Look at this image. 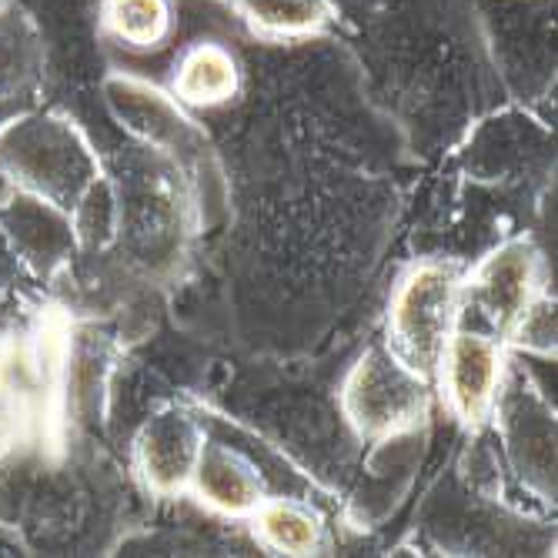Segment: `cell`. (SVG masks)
<instances>
[{"label": "cell", "mask_w": 558, "mask_h": 558, "mask_svg": "<svg viewBox=\"0 0 558 558\" xmlns=\"http://www.w3.org/2000/svg\"><path fill=\"white\" fill-rule=\"evenodd\" d=\"M542 291L545 278L538 247L525 238H512L488 251L465 275L462 301L492 328V335L505 338V331L529 308V301Z\"/></svg>", "instance_id": "5b68a950"}, {"label": "cell", "mask_w": 558, "mask_h": 558, "mask_svg": "<svg viewBox=\"0 0 558 558\" xmlns=\"http://www.w3.org/2000/svg\"><path fill=\"white\" fill-rule=\"evenodd\" d=\"M0 171L21 191L74 211L97 181V161L84 137L61 118H11L0 131Z\"/></svg>", "instance_id": "6da1fadb"}, {"label": "cell", "mask_w": 558, "mask_h": 558, "mask_svg": "<svg viewBox=\"0 0 558 558\" xmlns=\"http://www.w3.org/2000/svg\"><path fill=\"white\" fill-rule=\"evenodd\" d=\"M258 545H265L275 555L288 558H308L322 555L328 548V525L325 519L298 498H278L268 495L247 519Z\"/></svg>", "instance_id": "8fae6325"}, {"label": "cell", "mask_w": 558, "mask_h": 558, "mask_svg": "<svg viewBox=\"0 0 558 558\" xmlns=\"http://www.w3.org/2000/svg\"><path fill=\"white\" fill-rule=\"evenodd\" d=\"M11 118H17V111H14V100H0V131H4V124H8Z\"/></svg>", "instance_id": "2e32d148"}, {"label": "cell", "mask_w": 558, "mask_h": 558, "mask_svg": "<svg viewBox=\"0 0 558 558\" xmlns=\"http://www.w3.org/2000/svg\"><path fill=\"white\" fill-rule=\"evenodd\" d=\"M492 422L522 485L535 498L555 501V418L548 401L509 375Z\"/></svg>", "instance_id": "8992f818"}, {"label": "cell", "mask_w": 558, "mask_h": 558, "mask_svg": "<svg viewBox=\"0 0 558 558\" xmlns=\"http://www.w3.org/2000/svg\"><path fill=\"white\" fill-rule=\"evenodd\" d=\"M509 378V348L492 331L454 325L432 372L445 409L465 428L478 432L492 422L495 404Z\"/></svg>", "instance_id": "277c9868"}, {"label": "cell", "mask_w": 558, "mask_h": 558, "mask_svg": "<svg viewBox=\"0 0 558 558\" xmlns=\"http://www.w3.org/2000/svg\"><path fill=\"white\" fill-rule=\"evenodd\" d=\"M241 21L268 40H301L335 21L331 0H238Z\"/></svg>", "instance_id": "4fadbf2b"}, {"label": "cell", "mask_w": 558, "mask_h": 558, "mask_svg": "<svg viewBox=\"0 0 558 558\" xmlns=\"http://www.w3.org/2000/svg\"><path fill=\"white\" fill-rule=\"evenodd\" d=\"M241 90V64L234 50L218 40H197L181 50L171 77V94L187 108H225Z\"/></svg>", "instance_id": "9c48e42d"}, {"label": "cell", "mask_w": 558, "mask_h": 558, "mask_svg": "<svg viewBox=\"0 0 558 558\" xmlns=\"http://www.w3.org/2000/svg\"><path fill=\"white\" fill-rule=\"evenodd\" d=\"M187 492L194 495L197 505H205L208 512L221 519H241V522H247L251 512L268 498L258 465L244 459L238 448L225 441H211V438L197 454Z\"/></svg>", "instance_id": "ba28073f"}, {"label": "cell", "mask_w": 558, "mask_h": 558, "mask_svg": "<svg viewBox=\"0 0 558 558\" xmlns=\"http://www.w3.org/2000/svg\"><path fill=\"white\" fill-rule=\"evenodd\" d=\"M555 335H558L555 298L545 288L542 294H535L529 301V308L515 318V325L505 331L501 341H505V348L532 354V359H551V354H555Z\"/></svg>", "instance_id": "9a60e30c"}, {"label": "cell", "mask_w": 558, "mask_h": 558, "mask_svg": "<svg viewBox=\"0 0 558 558\" xmlns=\"http://www.w3.org/2000/svg\"><path fill=\"white\" fill-rule=\"evenodd\" d=\"M37 47L21 21L0 14V100H17V94L34 81Z\"/></svg>", "instance_id": "5bb4252c"}, {"label": "cell", "mask_w": 558, "mask_h": 558, "mask_svg": "<svg viewBox=\"0 0 558 558\" xmlns=\"http://www.w3.org/2000/svg\"><path fill=\"white\" fill-rule=\"evenodd\" d=\"M4 228L14 238V247L21 255L40 268L64 262V255L74 247L71 215L27 191H21L11 201V208L4 211Z\"/></svg>", "instance_id": "30bf717a"}, {"label": "cell", "mask_w": 558, "mask_h": 558, "mask_svg": "<svg viewBox=\"0 0 558 558\" xmlns=\"http://www.w3.org/2000/svg\"><path fill=\"white\" fill-rule=\"evenodd\" d=\"M465 271L451 262H418L404 271L388 304V338L385 344L398 359L432 378L441 344L462 322Z\"/></svg>", "instance_id": "3957f363"}, {"label": "cell", "mask_w": 558, "mask_h": 558, "mask_svg": "<svg viewBox=\"0 0 558 558\" xmlns=\"http://www.w3.org/2000/svg\"><path fill=\"white\" fill-rule=\"evenodd\" d=\"M435 385L404 365L388 344H372L341 381V415L351 432L385 445L415 432L432 412Z\"/></svg>", "instance_id": "7a4b0ae2"}, {"label": "cell", "mask_w": 558, "mask_h": 558, "mask_svg": "<svg viewBox=\"0 0 558 558\" xmlns=\"http://www.w3.org/2000/svg\"><path fill=\"white\" fill-rule=\"evenodd\" d=\"M205 441H208V432L194 415H187L184 409H174V404L171 409H161L134 435V448H131L134 475L150 495L178 498L191 485L197 454L205 448Z\"/></svg>", "instance_id": "52a82bcc"}, {"label": "cell", "mask_w": 558, "mask_h": 558, "mask_svg": "<svg viewBox=\"0 0 558 558\" xmlns=\"http://www.w3.org/2000/svg\"><path fill=\"white\" fill-rule=\"evenodd\" d=\"M100 24L128 50L147 54V50H161L174 37L178 17L171 0H105Z\"/></svg>", "instance_id": "7c38bea8"}]
</instances>
